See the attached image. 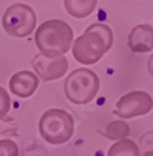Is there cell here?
<instances>
[{"label":"cell","instance_id":"7","mask_svg":"<svg viewBox=\"0 0 153 156\" xmlns=\"http://www.w3.org/2000/svg\"><path fill=\"white\" fill-rule=\"evenodd\" d=\"M33 68L39 75V77L44 81H52L63 77L67 71L69 62L68 59L64 56H57V58H48L43 54L36 55L33 61Z\"/></svg>","mask_w":153,"mask_h":156},{"label":"cell","instance_id":"6","mask_svg":"<svg viewBox=\"0 0 153 156\" xmlns=\"http://www.w3.org/2000/svg\"><path fill=\"white\" fill-rule=\"evenodd\" d=\"M153 98L141 90H134L123 95L116 104L114 114L121 119H132L137 116H143L152 111Z\"/></svg>","mask_w":153,"mask_h":156},{"label":"cell","instance_id":"3","mask_svg":"<svg viewBox=\"0 0 153 156\" xmlns=\"http://www.w3.org/2000/svg\"><path fill=\"white\" fill-rule=\"evenodd\" d=\"M73 133L74 120L65 110L49 109L39 120V134L49 144H64L72 139Z\"/></svg>","mask_w":153,"mask_h":156},{"label":"cell","instance_id":"2","mask_svg":"<svg viewBox=\"0 0 153 156\" xmlns=\"http://www.w3.org/2000/svg\"><path fill=\"white\" fill-rule=\"evenodd\" d=\"M73 36L74 34L69 24L59 19H52L39 25L34 40L43 55L57 58L70 50Z\"/></svg>","mask_w":153,"mask_h":156},{"label":"cell","instance_id":"9","mask_svg":"<svg viewBox=\"0 0 153 156\" xmlns=\"http://www.w3.org/2000/svg\"><path fill=\"white\" fill-rule=\"evenodd\" d=\"M128 48L136 54L149 53L153 49V27L141 24L132 29L128 35Z\"/></svg>","mask_w":153,"mask_h":156},{"label":"cell","instance_id":"4","mask_svg":"<svg viewBox=\"0 0 153 156\" xmlns=\"http://www.w3.org/2000/svg\"><path fill=\"white\" fill-rule=\"evenodd\" d=\"M100 87L99 77L89 69H76L69 74L64 84V93L68 100L76 105L91 102Z\"/></svg>","mask_w":153,"mask_h":156},{"label":"cell","instance_id":"16","mask_svg":"<svg viewBox=\"0 0 153 156\" xmlns=\"http://www.w3.org/2000/svg\"><path fill=\"white\" fill-rule=\"evenodd\" d=\"M147 68H148V71H149V74L153 76V54L151 55V58H149V60H148Z\"/></svg>","mask_w":153,"mask_h":156},{"label":"cell","instance_id":"11","mask_svg":"<svg viewBox=\"0 0 153 156\" xmlns=\"http://www.w3.org/2000/svg\"><path fill=\"white\" fill-rule=\"evenodd\" d=\"M107 156H141V155H139L138 145L133 140L127 137L113 144L109 147Z\"/></svg>","mask_w":153,"mask_h":156},{"label":"cell","instance_id":"5","mask_svg":"<svg viewBox=\"0 0 153 156\" xmlns=\"http://www.w3.org/2000/svg\"><path fill=\"white\" fill-rule=\"evenodd\" d=\"M35 25V11L27 4H13L5 10L3 15V28L11 36L27 37L33 33Z\"/></svg>","mask_w":153,"mask_h":156},{"label":"cell","instance_id":"13","mask_svg":"<svg viewBox=\"0 0 153 156\" xmlns=\"http://www.w3.org/2000/svg\"><path fill=\"white\" fill-rule=\"evenodd\" d=\"M138 149L141 156H153V131L146 133L139 139Z\"/></svg>","mask_w":153,"mask_h":156},{"label":"cell","instance_id":"8","mask_svg":"<svg viewBox=\"0 0 153 156\" xmlns=\"http://www.w3.org/2000/svg\"><path fill=\"white\" fill-rule=\"evenodd\" d=\"M39 86V77L32 71L23 70L14 74L9 80L10 91L23 99L32 96Z\"/></svg>","mask_w":153,"mask_h":156},{"label":"cell","instance_id":"1","mask_svg":"<svg viewBox=\"0 0 153 156\" xmlns=\"http://www.w3.org/2000/svg\"><path fill=\"white\" fill-rule=\"evenodd\" d=\"M113 31L106 24H92L73 44V55L83 65H93L112 48Z\"/></svg>","mask_w":153,"mask_h":156},{"label":"cell","instance_id":"15","mask_svg":"<svg viewBox=\"0 0 153 156\" xmlns=\"http://www.w3.org/2000/svg\"><path fill=\"white\" fill-rule=\"evenodd\" d=\"M10 110V96L8 91L0 86V120H3Z\"/></svg>","mask_w":153,"mask_h":156},{"label":"cell","instance_id":"12","mask_svg":"<svg viewBox=\"0 0 153 156\" xmlns=\"http://www.w3.org/2000/svg\"><path fill=\"white\" fill-rule=\"evenodd\" d=\"M131 133V127L123 120H114L112 122H109L106 126L104 130V136L108 137L109 140H114V141H119L123 139L128 137Z\"/></svg>","mask_w":153,"mask_h":156},{"label":"cell","instance_id":"10","mask_svg":"<svg viewBox=\"0 0 153 156\" xmlns=\"http://www.w3.org/2000/svg\"><path fill=\"white\" fill-rule=\"evenodd\" d=\"M98 0H64L67 12L75 19H84L95 10Z\"/></svg>","mask_w":153,"mask_h":156},{"label":"cell","instance_id":"14","mask_svg":"<svg viewBox=\"0 0 153 156\" xmlns=\"http://www.w3.org/2000/svg\"><path fill=\"white\" fill-rule=\"evenodd\" d=\"M0 156H19V147L13 140H0Z\"/></svg>","mask_w":153,"mask_h":156}]
</instances>
